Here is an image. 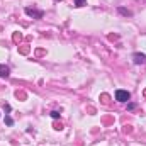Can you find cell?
<instances>
[{
	"mask_svg": "<svg viewBox=\"0 0 146 146\" xmlns=\"http://www.w3.org/2000/svg\"><path fill=\"white\" fill-rule=\"evenodd\" d=\"M10 76V68L5 65H0V78H9Z\"/></svg>",
	"mask_w": 146,
	"mask_h": 146,
	"instance_id": "obj_4",
	"label": "cell"
},
{
	"mask_svg": "<svg viewBox=\"0 0 146 146\" xmlns=\"http://www.w3.org/2000/svg\"><path fill=\"white\" fill-rule=\"evenodd\" d=\"M5 124H7V126H14V119H12L9 114H5Z\"/></svg>",
	"mask_w": 146,
	"mask_h": 146,
	"instance_id": "obj_6",
	"label": "cell"
},
{
	"mask_svg": "<svg viewBox=\"0 0 146 146\" xmlns=\"http://www.w3.org/2000/svg\"><path fill=\"white\" fill-rule=\"evenodd\" d=\"M87 3V0H75V7H83Z\"/></svg>",
	"mask_w": 146,
	"mask_h": 146,
	"instance_id": "obj_8",
	"label": "cell"
},
{
	"mask_svg": "<svg viewBox=\"0 0 146 146\" xmlns=\"http://www.w3.org/2000/svg\"><path fill=\"white\" fill-rule=\"evenodd\" d=\"M3 110H5V114H9V112H10V106H9V104H5V106H3Z\"/></svg>",
	"mask_w": 146,
	"mask_h": 146,
	"instance_id": "obj_9",
	"label": "cell"
},
{
	"mask_svg": "<svg viewBox=\"0 0 146 146\" xmlns=\"http://www.w3.org/2000/svg\"><path fill=\"white\" fill-rule=\"evenodd\" d=\"M129 99H131V94L127 90H122V88L115 90V100L117 102H127Z\"/></svg>",
	"mask_w": 146,
	"mask_h": 146,
	"instance_id": "obj_1",
	"label": "cell"
},
{
	"mask_svg": "<svg viewBox=\"0 0 146 146\" xmlns=\"http://www.w3.org/2000/svg\"><path fill=\"white\" fill-rule=\"evenodd\" d=\"M134 107H136V104H129V106H127V109H129V110H133Z\"/></svg>",
	"mask_w": 146,
	"mask_h": 146,
	"instance_id": "obj_10",
	"label": "cell"
},
{
	"mask_svg": "<svg viewBox=\"0 0 146 146\" xmlns=\"http://www.w3.org/2000/svg\"><path fill=\"white\" fill-rule=\"evenodd\" d=\"M117 10H119L122 15H126V17H131V15H133V12H131V10H127V9H124V7H119Z\"/></svg>",
	"mask_w": 146,
	"mask_h": 146,
	"instance_id": "obj_5",
	"label": "cell"
},
{
	"mask_svg": "<svg viewBox=\"0 0 146 146\" xmlns=\"http://www.w3.org/2000/svg\"><path fill=\"white\" fill-rule=\"evenodd\" d=\"M24 12H26L27 15L34 17V19H42V15H44V12H42V10H37V9H34V7H26V9H24Z\"/></svg>",
	"mask_w": 146,
	"mask_h": 146,
	"instance_id": "obj_2",
	"label": "cell"
},
{
	"mask_svg": "<svg viewBox=\"0 0 146 146\" xmlns=\"http://www.w3.org/2000/svg\"><path fill=\"white\" fill-rule=\"evenodd\" d=\"M133 61H134V65H143V63H146V54H143V53H134L133 54Z\"/></svg>",
	"mask_w": 146,
	"mask_h": 146,
	"instance_id": "obj_3",
	"label": "cell"
},
{
	"mask_svg": "<svg viewBox=\"0 0 146 146\" xmlns=\"http://www.w3.org/2000/svg\"><path fill=\"white\" fill-rule=\"evenodd\" d=\"M49 115H51L53 119H60V115H61V114H60V110H51V112H49Z\"/></svg>",
	"mask_w": 146,
	"mask_h": 146,
	"instance_id": "obj_7",
	"label": "cell"
}]
</instances>
